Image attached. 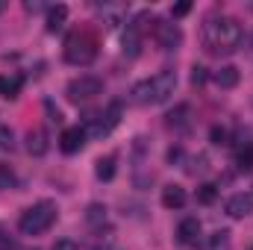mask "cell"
Segmentation results:
<instances>
[{
	"label": "cell",
	"instance_id": "6da1fadb",
	"mask_svg": "<svg viewBox=\"0 0 253 250\" xmlns=\"http://www.w3.org/2000/svg\"><path fill=\"white\" fill-rule=\"evenodd\" d=\"M203 39L212 53H233L242 44V27L236 18H209Z\"/></svg>",
	"mask_w": 253,
	"mask_h": 250
},
{
	"label": "cell",
	"instance_id": "7a4b0ae2",
	"mask_svg": "<svg viewBox=\"0 0 253 250\" xmlns=\"http://www.w3.org/2000/svg\"><path fill=\"white\" fill-rule=\"evenodd\" d=\"M177 88V74L174 71H162L150 80H141L132 85V100L138 106H156V103H165Z\"/></svg>",
	"mask_w": 253,
	"mask_h": 250
},
{
	"label": "cell",
	"instance_id": "30bf717a",
	"mask_svg": "<svg viewBox=\"0 0 253 250\" xmlns=\"http://www.w3.org/2000/svg\"><path fill=\"white\" fill-rule=\"evenodd\" d=\"M197 239H200V221L197 218H186L177 227V242L180 245H197Z\"/></svg>",
	"mask_w": 253,
	"mask_h": 250
},
{
	"label": "cell",
	"instance_id": "603a6c76",
	"mask_svg": "<svg viewBox=\"0 0 253 250\" xmlns=\"http://www.w3.org/2000/svg\"><path fill=\"white\" fill-rule=\"evenodd\" d=\"M189 12H191V3H189V0H183V3H177V6L171 9V15H174V18H186Z\"/></svg>",
	"mask_w": 253,
	"mask_h": 250
},
{
	"label": "cell",
	"instance_id": "484cf974",
	"mask_svg": "<svg viewBox=\"0 0 253 250\" xmlns=\"http://www.w3.org/2000/svg\"><path fill=\"white\" fill-rule=\"evenodd\" d=\"M53 250H80V245H74V242H59Z\"/></svg>",
	"mask_w": 253,
	"mask_h": 250
},
{
	"label": "cell",
	"instance_id": "2e32d148",
	"mask_svg": "<svg viewBox=\"0 0 253 250\" xmlns=\"http://www.w3.org/2000/svg\"><path fill=\"white\" fill-rule=\"evenodd\" d=\"M21 85H24L21 77H3V74H0V94H3V97L15 100V97L21 94Z\"/></svg>",
	"mask_w": 253,
	"mask_h": 250
},
{
	"label": "cell",
	"instance_id": "5b68a950",
	"mask_svg": "<svg viewBox=\"0 0 253 250\" xmlns=\"http://www.w3.org/2000/svg\"><path fill=\"white\" fill-rule=\"evenodd\" d=\"M65 94H68L71 103H88V100H94L97 94H103V80H100V77L83 74V77H77V80L68 83Z\"/></svg>",
	"mask_w": 253,
	"mask_h": 250
},
{
	"label": "cell",
	"instance_id": "5bb4252c",
	"mask_svg": "<svg viewBox=\"0 0 253 250\" xmlns=\"http://www.w3.org/2000/svg\"><path fill=\"white\" fill-rule=\"evenodd\" d=\"M65 18H68V6H65V3L53 6V9L47 12V33H59L65 27Z\"/></svg>",
	"mask_w": 253,
	"mask_h": 250
},
{
	"label": "cell",
	"instance_id": "8fae6325",
	"mask_svg": "<svg viewBox=\"0 0 253 250\" xmlns=\"http://www.w3.org/2000/svg\"><path fill=\"white\" fill-rule=\"evenodd\" d=\"M239 80H242V74H239L236 65H224V68L215 71V85H218V88H236Z\"/></svg>",
	"mask_w": 253,
	"mask_h": 250
},
{
	"label": "cell",
	"instance_id": "e0dca14e",
	"mask_svg": "<svg viewBox=\"0 0 253 250\" xmlns=\"http://www.w3.org/2000/svg\"><path fill=\"white\" fill-rule=\"evenodd\" d=\"M94 174H97V180H112L115 177V156H106V159H97V168H94Z\"/></svg>",
	"mask_w": 253,
	"mask_h": 250
},
{
	"label": "cell",
	"instance_id": "d4e9b609",
	"mask_svg": "<svg viewBox=\"0 0 253 250\" xmlns=\"http://www.w3.org/2000/svg\"><path fill=\"white\" fill-rule=\"evenodd\" d=\"M0 147H12V129L9 126H0Z\"/></svg>",
	"mask_w": 253,
	"mask_h": 250
},
{
	"label": "cell",
	"instance_id": "44dd1931",
	"mask_svg": "<svg viewBox=\"0 0 253 250\" xmlns=\"http://www.w3.org/2000/svg\"><path fill=\"white\" fill-rule=\"evenodd\" d=\"M215 197H218V188L212 186V183H206V186L197 188V203L209 206V203H215Z\"/></svg>",
	"mask_w": 253,
	"mask_h": 250
},
{
	"label": "cell",
	"instance_id": "7402d4cb",
	"mask_svg": "<svg viewBox=\"0 0 253 250\" xmlns=\"http://www.w3.org/2000/svg\"><path fill=\"white\" fill-rule=\"evenodd\" d=\"M191 83H194V85H203V83H206V68L194 65V68H191Z\"/></svg>",
	"mask_w": 253,
	"mask_h": 250
},
{
	"label": "cell",
	"instance_id": "277c9868",
	"mask_svg": "<svg viewBox=\"0 0 253 250\" xmlns=\"http://www.w3.org/2000/svg\"><path fill=\"white\" fill-rule=\"evenodd\" d=\"M94 56H97V39H94V33L88 27H80V30L68 33V39H65V62L85 68V65L94 62Z\"/></svg>",
	"mask_w": 253,
	"mask_h": 250
},
{
	"label": "cell",
	"instance_id": "7c38bea8",
	"mask_svg": "<svg viewBox=\"0 0 253 250\" xmlns=\"http://www.w3.org/2000/svg\"><path fill=\"white\" fill-rule=\"evenodd\" d=\"M162 206L165 209H183L186 206V188L183 186H165L162 188Z\"/></svg>",
	"mask_w": 253,
	"mask_h": 250
},
{
	"label": "cell",
	"instance_id": "8992f818",
	"mask_svg": "<svg viewBox=\"0 0 253 250\" xmlns=\"http://www.w3.org/2000/svg\"><path fill=\"white\" fill-rule=\"evenodd\" d=\"M121 121V103H109V109L103 115H97V121H91V126L85 129V135H94V138H103L109 135Z\"/></svg>",
	"mask_w": 253,
	"mask_h": 250
},
{
	"label": "cell",
	"instance_id": "52a82bcc",
	"mask_svg": "<svg viewBox=\"0 0 253 250\" xmlns=\"http://www.w3.org/2000/svg\"><path fill=\"white\" fill-rule=\"evenodd\" d=\"M156 24V42L162 50H177L183 44V33L177 24H165V21H153Z\"/></svg>",
	"mask_w": 253,
	"mask_h": 250
},
{
	"label": "cell",
	"instance_id": "d6986e66",
	"mask_svg": "<svg viewBox=\"0 0 253 250\" xmlns=\"http://www.w3.org/2000/svg\"><path fill=\"white\" fill-rule=\"evenodd\" d=\"M85 221H88L91 227L103 224V221H106V206H103V203H91V206H88V212H85Z\"/></svg>",
	"mask_w": 253,
	"mask_h": 250
},
{
	"label": "cell",
	"instance_id": "9c48e42d",
	"mask_svg": "<svg viewBox=\"0 0 253 250\" xmlns=\"http://www.w3.org/2000/svg\"><path fill=\"white\" fill-rule=\"evenodd\" d=\"M224 209L230 218H248L253 212V194H233Z\"/></svg>",
	"mask_w": 253,
	"mask_h": 250
},
{
	"label": "cell",
	"instance_id": "4316f807",
	"mask_svg": "<svg viewBox=\"0 0 253 250\" xmlns=\"http://www.w3.org/2000/svg\"><path fill=\"white\" fill-rule=\"evenodd\" d=\"M3 9H6V3H3V0H0V12H3Z\"/></svg>",
	"mask_w": 253,
	"mask_h": 250
},
{
	"label": "cell",
	"instance_id": "ffe728a7",
	"mask_svg": "<svg viewBox=\"0 0 253 250\" xmlns=\"http://www.w3.org/2000/svg\"><path fill=\"white\" fill-rule=\"evenodd\" d=\"M236 165H239V171H251L253 168V144L242 147V150L236 153Z\"/></svg>",
	"mask_w": 253,
	"mask_h": 250
},
{
	"label": "cell",
	"instance_id": "3957f363",
	"mask_svg": "<svg viewBox=\"0 0 253 250\" xmlns=\"http://www.w3.org/2000/svg\"><path fill=\"white\" fill-rule=\"evenodd\" d=\"M56 215H59V209H56L53 200H39V203H33L30 209L21 212L18 230L24 236H42V233H47L56 224Z\"/></svg>",
	"mask_w": 253,
	"mask_h": 250
},
{
	"label": "cell",
	"instance_id": "cb8c5ba5",
	"mask_svg": "<svg viewBox=\"0 0 253 250\" xmlns=\"http://www.w3.org/2000/svg\"><path fill=\"white\" fill-rule=\"evenodd\" d=\"M212 144H227V129L212 126Z\"/></svg>",
	"mask_w": 253,
	"mask_h": 250
},
{
	"label": "cell",
	"instance_id": "9a60e30c",
	"mask_svg": "<svg viewBox=\"0 0 253 250\" xmlns=\"http://www.w3.org/2000/svg\"><path fill=\"white\" fill-rule=\"evenodd\" d=\"M203 250H233V242H230V233L227 230H215L209 239H206V245Z\"/></svg>",
	"mask_w": 253,
	"mask_h": 250
},
{
	"label": "cell",
	"instance_id": "4fadbf2b",
	"mask_svg": "<svg viewBox=\"0 0 253 250\" xmlns=\"http://www.w3.org/2000/svg\"><path fill=\"white\" fill-rule=\"evenodd\" d=\"M27 150H30L33 156L47 153V132H44V129H30V132H27Z\"/></svg>",
	"mask_w": 253,
	"mask_h": 250
},
{
	"label": "cell",
	"instance_id": "ac0fdd59",
	"mask_svg": "<svg viewBox=\"0 0 253 250\" xmlns=\"http://www.w3.org/2000/svg\"><path fill=\"white\" fill-rule=\"evenodd\" d=\"M168 126H174V129L189 126V106H177V109L168 115Z\"/></svg>",
	"mask_w": 253,
	"mask_h": 250
},
{
	"label": "cell",
	"instance_id": "ba28073f",
	"mask_svg": "<svg viewBox=\"0 0 253 250\" xmlns=\"http://www.w3.org/2000/svg\"><path fill=\"white\" fill-rule=\"evenodd\" d=\"M83 144H85V129L83 126H68L62 132V138H59V150L62 153H80L83 150Z\"/></svg>",
	"mask_w": 253,
	"mask_h": 250
}]
</instances>
